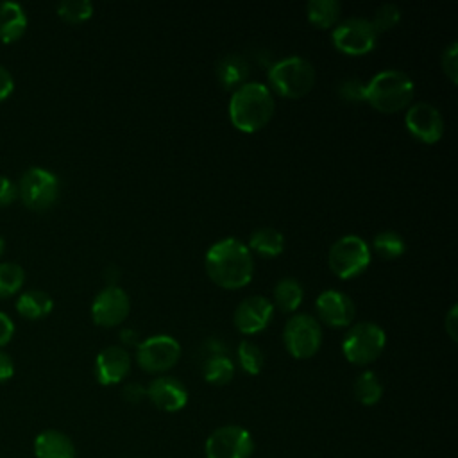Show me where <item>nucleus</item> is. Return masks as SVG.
Masks as SVG:
<instances>
[{
    "label": "nucleus",
    "mask_w": 458,
    "mask_h": 458,
    "mask_svg": "<svg viewBox=\"0 0 458 458\" xmlns=\"http://www.w3.org/2000/svg\"><path fill=\"white\" fill-rule=\"evenodd\" d=\"M206 272L213 283L227 290H238L250 283L254 272L252 252L234 236L215 242L204 258Z\"/></svg>",
    "instance_id": "nucleus-1"
},
{
    "label": "nucleus",
    "mask_w": 458,
    "mask_h": 458,
    "mask_svg": "<svg viewBox=\"0 0 458 458\" xmlns=\"http://www.w3.org/2000/svg\"><path fill=\"white\" fill-rule=\"evenodd\" d=\"M276 109V102L268 86L261 82H245L238 86L229 100V118L242 132H256L263 129Z\"/></svg>",
    "instance_id": "nucleus-2"
},
{
    "label": "nucleus",
    "mask_w": 458,
    "mask_h": 458,
    "mask_svg": "<svg viewBox=\"0 0 458 458\" xmlns=\"http://www.w3.org/2000/svg\"><path fill=\"white\" fill-rule=\"evenodd\" d=\"M415 93L413 81L401 70L386 68L365 82V102L381 113H395L406 107Z\"/></svg>",
    "instance_id": "nucleus-3"
},
{
    "label": "nucleus",
    "mask_w": 458,
    "mask_h": 458,
    "mask_svg": "<svg viewBox=\"0 0 458 458\" xmlns=\"http://www.w3.org/2000/svg\"><path fill=\"white\" fill-rule=\"evenodd\" d=\"M268 82L281 97L301 98L315 84V68L301 55H288L268 68Z\"/></svg>",
    "instance_id": "nucleus-4"
},
{
    "label": "nucleus",
    "mask_w": 458,
    "mask_h": 458,
    "mask_svg": "<svg viewBox=\"0 0 458 458\" xmlns=\"http://www.w3.org/2000/svg\"><path fill=\"white\" fill-rule=\"evenodd\" d=\"M385 345L386 335L383 327L369 320L352 324L342 340L344 356L354 365L372 363L374 360L379 358Z\"/></svg>",
    "instance_id": "nucleus-5"
},
{
    "label": "nucleus",
    "mask_w": 458,
    "mask_h": 458,
    "mask_svg": "<svg viewBox=\"0 0 458 458\" xmlns=\"http://www.w3.org/2000/svg\"><path fill=\"white\" fill-rule=\"evenodd\" d=\"M370 263L369 243L358 234L340 236L327 252V265L340 279L360 276Z\"/></svg>",
    "instance_id": "nucleus-6"
},
{
    "label": "nucleus",
    "mask_w": 458,
    "mask_h": 458,
    "mask_svg": "<svg viewBox=\"0 0 458 458\" xmlns=\"http://www.w3.org/2000/svg\"><path fill=\"white\" fill-rule=\"evenodd\" d=\"M59 177L43 166L27 168L18 182V197L32 211L52 208L59 199Z\"/></svg>",
    "instance_id": "nucleus-7"
},
{
    "label": "nucleus",
    "mask_w": 458,
    "mask_h": 458,
    "mask_svg": "<svg viewBox=\"0 0 458 458\" xmlns=\"http://www.w3.org/2000/svg\"><path fill=\"white\" fill-rule=\"evenodd\" d=\"M283 340L293 358H311L322 344L320 324L310 313H295L284 324Z\"/></svg>",
    "instance_id": "nucleus-8"
},
{
    "label": "nucleus",
    "mask_w": 458,
    "mask_h": 458,
    "mask_svg": "<svg viewBox=\"0 0 458 458\" xmlns=\"http://www.w3.org/2000/svg\"><path fill=\"white\" fill-rule=\"evenodd\" d=\"M333 43L338 50L351 54V55H361L370 52L376 47L377 32L370 20L352 16L344 21H340L333 29Z\"/></svg>",
    "instance_id": "nucleus-9"
},
{
    "label": "nucleus",
    "mask_w": 458,
    "mask_h": 458,
    "mask_svg": "<svg viewBox=\"0 0 458 458\" xmlns=\"http://www.w3.org/2000/svg\"><path fill=\"white\" fill-rule=\"evenodd\" d=\"M181 356L179 342L170 335H154L138 344L136 360L138 365L150 372H165L172 369Z\"/></svg>",
    "instance_id": "nucleus-10"
},
{
    "label": "nucleus",
    "mask_w": 458,
    "mask_h": 458,
    "mask_svg": "<svg viewBox=\"0 0 458 458\" xmlns=\"http://www.w3.org/2000/svg\"><path fill=\"white\" fill-rule=\"evenodd\" d=\"M252 449L250 433L240 426H222L206 440V458H249Z\"/></svg>",
    "instance_id": "nucleus-11"
},
{
    "label": "nucleus",
    "mask_w": 458,
    "mask_h": 458,
    "mask_svg": "<svg viewBox=\"0 0 458 458\" xmlns=\"http://www.w3.org/2000/svg\"><path fill=\"white\" fill-rule=\"evenodd\" d=\"M131 310L129 293L116 286L102 288L91 302V318L97 326L113 327L122 324Z\"/></svg>",
    "instance_id": "nucleus-12"
},
{
    "label": "nucleus",
    "mask_w": 458,
    "mask_h": 458,
    "mask_svg": "<svg viewBox=\"0 0 458 458\" xmlns=\"http://www.w3.org/2000/svg\"><path fill=\"white\" fill-rule=\"evenodd\" d=\"M408 131L424 143H435L444 134V120L440 111L429 102H415L404 116Z\"/></svg>",
    "instance_id": "nucleus-13"
},
{
    "label": "nucleus",
    "mask_w": 458,
    "mask_h": 458,
    "mask_svg": "<svg viewBox=\"0 0 458 458\" xmlns=\"http://www.w3.org/2000/svg\"><path fill=\"white\" fill-rule=\"evenodd\" d=\"M274 315V304L265 295L245 297L233 313V322L243 335H254L263 331Z\"/></svg>",
    "instance_id": "nucleus-14"
},
{
    "label": "nucleus",
    "mask_w": 458,
    "mask_h": 458,
    "mask_svg": "<svg viewBox=\"0 0 458 458\" xmlns=\"http://www.w3.org/2000/svg\"><path fill=\"white\" fill-rule=\"evenodd\" d=\"M317 313L320 320L333 327H347L354 320L356 306L352 299L338 290H324L317 301Z\"/></svg>",
    "instance_id": "nucleus-15"
},
{
    "label": "nucleus",
    "mask_w": 458,
    "mask_h": 458,
    "mask_svg": "<svg viewBox=\"0 0 458 458\" xmlns=\"http://www.w3.org/2000/svg\"><path fill=\"white\" fill-rule=\"evenodd\" d=\"M131 370V354L120 345L102 349L95 358V377L100 385H116Z\"/></svg>",
    "instance_id": "nucleus-16"
},
{
    "label": "nucleus",
    "mask_w": 458,
    "mask_h": 458,
    "mask_svg": "<svg viewBox=\"0 0 458 458\" xmlns=\"http://www.w3.org/2000/svg\"><path fill=\"white\" fill-rule=\"evenodd\" d=\"M145 390L150 403L165 411H179L188 403V390L177 377L159 376Z\"/></svg>",
    "instance_id": "nucleus-17"
},
{
    "label": "nucleus",
    "mask_w": 458,
    "mask_h": 458,
    "mask_svg": "<svg viewBox=\"0 0 458 458\" xmlns=\"http://www.w3.org/2000/svg\"><path fill=\"white\" fill-rule=\"evenodd\" d=\"M36 458H75L72 438L59 429H45L34 438Z\"/></svg>",
    "instance_id": "nucleus-18"
},
{
    "label": "nucleus",
    "mask_w": 458,
    "mask_h": 458,
    "mask_svg": "<svg viewBox=\"0 0 458 458\" xmlns=\"http://www.w3.org/2000/svg\"><path fill=\"white\" fill-rule=\"evenodd\" d=\"M27 29L25 9L13 0L0 2V41L13 43L23 36Z\"/></svg>",
    "instance_id": "nucleus-19"
},
{
    "label": "nucleus",
    "mask_w": 458,
    "mask_h": 458,
    "mask_svg": "<svg viewBox=\"0 0 458 458\" xmlns=\"http://www.w3.org/2000/svg\"><path fill=\"white\" fill-rule=\"evenodd\" d=\"M249 63L242 54H227L216 63V79L225 89H236L247 82Z\"/></svg>",
    "instance_id": "nucleus-20"
},
{
    "label": "nucleus",
    "mask_w": 458,
    "mask_h": 458,
    "mask_svg": "<svg viewBox=\"0 0 458 458\" xmlns=\"http://www.w3.org/2000/svg\"><path fill=\"white\" fill-rule=\"evenodd\" d=\"M54 308V301L52 297L38 288L32 290H25L18 301H16V310L21 317L36 320V318H43L47 317Z\"/></svg>",
    "instance_id": "nucleus-21"
},
{
    "label": "nucleus",
    "mask_w": 458,
    "mask_h": 458,
    "mask_svg": "<svg viewBox=\"0 0 458 458\" xmlns=\"http://www.w3.org/2000/svg\"><path fill=\"white\" fill-rule=\"evenodd\" d=\"M247 247L261 256L274 258L284 250V236L276 227H258L250 233Z\"/></svg>",
    "instance_id": "nucleus-22"
},
{
    "label": "nucleus",
    "mask_w": 458,
    "mask_h": 458,
    "mask_svg": "<svg viewBox=\"0 0 458 458\" xmlns=\"http://www.w3.org/2000/svg\"><path fill=\"white\" fill-rule=\"evenodd\" d=\"M304 299L302 284L293 277H283L274 286V304L284 311L292 313L295 311Z\"/></svg>",
    "instance_id": "nucleus-23"
},
{
    "label": "nucleus",
    "mask_w": 458,
    "mask_h": 458,
    "mask_svg": "<svg viewBox=\"0 0 458 458\" xmlns=\"http://www.w3.org/2000/svg\"><path fill=\"white\" fill-rule=\"evenodd\" d=\"M340 2L338 0H310L306 5L308 20L318 29H329L340 16Z\"/></svg>",
    "instance_id": "nucleus-24"
},
{
    "label": "nucleus",
    "mask_w": 458,
    "mask_h": 458,
    "mask_svg": "<svg viewBox=\"0 0 458 458\" xmlns=\"http://www.w3.org/2000/svg\"><path fill=\"white\" fill-rule=\"evenodd\" d=\"M202 374L208 383L225 385L234 376V363L227 354H211L202 363Z\"/></svg>",
    "instance_id": "nucleus-25"
},
{
    "label": "nucleus",
    "mask_w": 458,
    "mask_h": 458,
    "mask_svg": "<svg viewBox=\"0 0 458 458\" xmlns=\"http://www.w3.org/2000/svg\"><path fill=\"white\" fill-rule=\"evenodd\" d=\"M381 395H383V385L379 377L372 370H363L354 381V397L361 404L372 406L381 399Z\"/></svg>",
    "instance_id": "nucleus-26"
},
{
    "label": "nucleus",
    "mask_w": 458,
    "mask_h": 458,
    "mask_svg": "<svg viewBox=\"0 0 458 458\" xmlns=\"http://www.w3.org/2000/svg\"><path fill=\"white\" fill-rule=\"evenodd\" d=\"M372 247H374L376 254H379L385 259H395L401 254H404V250H406L404 238L399 233L390 231V229L377 233L372 240Z\"/></svg>",
    "instance_id": "nucleus-27"
},
{
    "label": "nucleus",
    "mask_w": 458,
    "mask_h": 458,
    "mask_svg": "<svg viewBox=\"0 0 458 458\" xmlns=\"http://www.w3.org/2000/svg\"><path fill=\"white\" fill-rule=\"evenodd\" d=\"M25 283V270L13 261L0 263V297H11L21 290Z\"/></svg>",
    "instance_id": "nucleus-28"
},
{
    "label": "nucleus",
    "mask_w": 458,
    "mask_h": 458,
    "mask_svg": "<svg viewBox=\"0 0 458 458\" xmlns=\"http://www.w3.org/2000/svg\"><path fill=\"white\" fill-rule=\"evenodd\" d=\"M236 352H238V361L245 372H249L250 376H256L261 372V369L265 365V354H263L261 347H258L250 340H242L238 344Z\"/></svg>",
    "instance_id": "nucleus-29"
},
{
    "label": "nucleus",
    "mask_w": 458,
    "mask_h": 458,
    "mask_svg": "<svg viewBox=\"0 0 458 458\" xmlns=\"http://www.w3.org/2000/svg\"><path fill=\"white\" fill-rule=\"evenodd\" d=\"M57 14L68 23H81L91 18L93 4L89 0H61L57 4Z\"/></svg>",
    "instance_id": "nucleus-30"
},
{
    "label": "nucleus",
    "mask_w": 458,
    "mask_h": 458,
    "mask_svg": "<svg viewBox=\"0 0 458 458\" xmlns=\"http://www.w3.org/2000/svg\"><path fill=\"white\" fill-rule=\"evenodd\" d=\"M401 20V9L395 5V4H381L374 16H372V25L376 29V32H383V30H388L392 29L394 25H397V21Z\"/></svg>",
    "instance_id": "nucleus-31"
},
{
    "label": "nucleus",
    "mask_w": 458,
    "mask_h": 458,
    "mask_svg": "<svg viewBox=\"0 0 458 458\" xmlns=\"http://www.w3.org/2000/svg\"><path fill=\"white\" fill-rule=\"evenodd\" d=\"M338 95L347 102H365V82L356 77H347L338 84Z\"/></svg>",
    "instance_id": "nucleus-32"
},
{
    "label": "nucleus",
    "mask_w": 458,
    "mask_h": 458,
    "mask_svg": "<svg viewBox=\"0 0 458 458\" xmlns=\"http://www.w3.org/2000/svg\"><path fill=\"white\" fill-rule=\"evenodd\" d=\"M440 64H442L444 73H445L453 82H456V81H458V43H456V41H451V43L444 48L442 57H440Z\"/></svg>",
    "instance_id": "nucleus-33"
},
{
    "label": "nucleus",
    "mask_w": 458,
    "mask_h": 458,
    "mask_svg": "<svg viewBox=\"0 0 458 458\" xmlns=\"http://www.w3.org/2000/svg\"><path fill=\"white\" fill-rule=\"evenodd\" d=\"M18 199V184L5 175H0V208L13 204Z\"/></svg>",
    "instance_id": "nucleus-34"
},
{
    "label": "nucleus",
    "mask_w": 458,
    "mask_h": 458,
    "mask_svg": "<svg viewBox=\"0 0 458 458\" xmlns=\"http://www.w3.org/2000/svg\"><path fill=\"white\" fill-rule=\"evenodd\" d=\"M123 394V399L131 404H138L145 395H147V390L140 385V383H127L122 390Z\"/></svg>",
    "instance_id": "nucleus-35"
},
{
    "label": "nucleus",
    "mask_w": 458,
    "mask_h": 458,
    "mask_svg": "<svg viewBox=\"0 0 458 458\" xmlns=\"http://www.w3.org/2000/svg\"><path fill=\"white\" fill-rule=\"evenodd\" d=\"M13 335H14V324L11 317L0 311V349L13 338Z\"/></svg>",
    "instance_id": "nucleus-36"
},
{
    "label": "nucleus",
    "mask_w": 458,
    "mask_h": 458,
    "mask_svg": "<svg viewBox=\"0 0 458 458\" xmlns=\"http://www.w3.org/2000/svg\"><path fill=\"white\" fill-rule=\"evenodd\" d=\"M14 89V79L11 75V72L0 64V102L5 100Z\"/></svg>",
    "instance_id": "nucleus-37"
},
{
    "label": "nucleus",
    "mask_w": 458,
    "mask_h": 458,
    "mask_svg": "<svg viewBox=\"0 0 458 458\" xmlns=\"http://www.w3.org/2000/svg\"><path fill=\"white\" fill-rule=\"evenodd\" d=\"M444 327L449 333L451 340L456 342V338H458V335H456V329H458V306L456 304H453L449 308V311H447V315L444 318Z\"/></svg>",
    "instance_id": "nucleus-38"
},
{
    "label": "nucleus",
    "mask_w": 458,
    "mask_h": 458,
    "mask_svg": "<svg viewBox=\"0 0 458 458\" xmlns=\"http://www.w3.org/2000/svg\"><path fill=\"white\" fill-rule=\"evenodd\" d=\"M14 374V361L13 358L0 349V383L11 379Z\"/></svg>",
    "instance_id": "nucleus-39"
},
{
    "label": "nucleus",
    "mask_w": 458,
    "mask_h": 458,
    "mask_svg": "<svg viewBox=\"0 0 458 458\" xmlns=\"http://www.w3.org/2000/svg\"><path fill=\"white\" fill-rule=\"evenodd\" d=\"M120 340H122L123 344H127V345H138V344H140V342H138V333H136L134 329H129V327L122 329Z\"/></svg>",
    "instance_id": "nucleus-40"
},
{
    "label": "nucleus",
    "mask_w": 458,
    "mask_h": 458,
    "mask_svg": "<svg viewBox=\"0 0 458 458\" xmlns=\"http://www.w3.org/2000/svg\"><path fill=\"white\" fill-rule=\"evenodd\" d=\"M118 267L111 265L107 270H106V279H107V286H116V281H118Z\"/></svg>",
    "instance_id": "nucleus-41"
},
{
    "label": "nucleus",
    "mask_w": 458,
    "mask_h": 458,
    "mask_svg": "<svg viewBox=\"0 0 458 458\" xmlns=\"http://www.w3.org/2000/svg\"><path fill=\"white\" fill-rule=\"evenodd\" d=\"M4 249H5V242H4V238L0 236V256H2V252H4Z\"/></svg>",
    "instance_id": "nucleus-42"
}]
</instances>
